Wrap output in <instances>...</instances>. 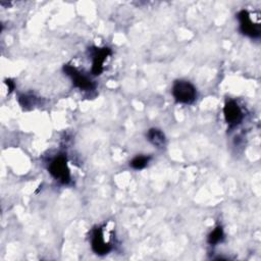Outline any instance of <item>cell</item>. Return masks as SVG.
<instances>
[{"instance_id": "1", "label": "cell", "mask_w": 261, "mask_h": 261, "mask_svg": "<svg viewBox=\"0 0 261 261\" xmlns=\"http://www.w3.org/2000/svg\"><path fill=\"white\" fill-rule=\"evenodd\" d=\"M172 96L177 103L191 104L197 98V91L188 81H175L172 86Z\"/></svg>"}, {"instance_id": "2", "label": "cell", "mask_w": 261, "mask_h": 261, "mask_svg": "<svg viewBox=\"0 0 261 261\" xmlns=\"http://www.w3.org/2000/svg\"><path fill=\"white\" fill-rule=\"evenodd\" d=\"M48 170L50 174L60 184L67 185L71 180L70 170L67 165V159L63 155H58L49 164Z\"/></svg>"}, {"instance_id": "3", "label": "cell", "mask_w": 261, "mask_h": 261, "mask_svg": "<svg viewBox=\"0 0 261 261\" xmlns=\"http://www.w3.org/2000/svg\"><path fill=\"white\" fill-rule=\"evenodd\" d=\"M63 71L71 79L72 84L82 91H92L95 89V84L87 75L77 70L70 64H64Z\"/></svg>"}, {"instance_id": "4", "label": "cell", "mask_w": 261, "mask_h": 261, "mask_svg": "<svg viewBox=\"0 0 261 261\" xmlns=\"http://www.w3.org/2000/svg\"><path fill=\"white\" fill-rule=\"evenodd\" d=\"M223 115L229 127L239 125L244 118L242 108L234 100H228L225 102L223 107Z\"/></svg>"}, {"instance_id": "5", "label": "cell", "mask_w": 261, "mask_h": 261, "mask_svg": "<svg viewBox=\"0 0 261 261\" xmlns=\"http://www.w3.org/2000/svg\"><path fill=\"white\" fill-rule=\"evenodd\" d=\"M89 53L92 58V73L94 75H99L103 71V64L105 59L111 54V50L108 47L89 48Z\"/></svg>"}, {"instance_id": "6", "label": "cell", "mask_w": 261, "mask_h": 261, "mask_svg": "<svg viewBox=\"0 0 261 261\" xmlns=\"http://www.w3.org/2000/svg\"><path fill=\"white\" fill-rule=\"evenodd\" d=\"M238 19L240 21V31L244 35L250 38H258L260 36V27L251 19L248 10H241L238 13Z\"/></svg>"}, {"instance_id": "7", "label": "cell", "mask_w": 261, "mask_h": 261, "mask_svg": "<svg viewBox=\"0 0 261 261\" xmlns=\"http://www.w3.org/2000/svg\"><path fill=\"white\" fill-rule=\"evenodd\" d=\"M91 247L92 250L98 255H105L110 252L111 245L105 241L102 227H96L92 231Z\"/></svg>"}, {"instance_id": "8", "label": "cell", "mask_w": 261, "mask_h": 261, "mask_svg": "<svg viewBox=\"0 0 261 261\" xmlns=\"http://www.w3.org/2000/svg\"><path fill=\"white\" fill-rule=\"evenodd\" d=\"M148 141L155 147H162L165 144V136L158 128H150L147 133Z\"/></svg>"}, {"instance_id": "9", "label": "cell", "mask_w": 261, "mask_h": 261, "mask_svg": "<svg viewBox=\"0 0 261 261\" xmlns=\"http://www.w3.org/2000/svg\"><path fill=\"white\" fill-rule=\"evenodd\" d=\"M224 239V232L221 225H217L209 234L207 238V242L209 245H217L220 242H222Z\"/></svg>"}, {"instance_id": "10", "label": "cell", "mask_w": 261, "mask_h": 261, "mask_svg": "<svg viewBox=\"0 0 261 261\" xmlns=\"http://www.w3.org/2000/svg\"><path fill=\"white\" fill-rule=\"evenodd\" d=\"M150 159H151L150 156H143V155H141V156H136V157L129 162V165H130L134 169L140 170V169L145 168V167L148 165Z\"/></svg>"}, {"instance_id": "11", "label": "cell", "mask_w": 261, "mask_h": 261, "mask_svg": "<svg viewBox=\"0 0 261 261\" xmlns=\"http://www.w3.org/2000/svg\"><path fill=\"white\" fill-rule=\"evenodd\" d=\"M19 104L23 108H32L36 104V98L30 95H21L19 96Z\"/></svg>"}, {"instance_id": "12", "label": "cell", "mask_w": 261, "mask_h": 261, "mask_svg": "<svg viewBox=\"0 0 261 261\" xmlns=\"http://www.w3.org/2000/svg\"><path fill=\"white\" fill-rule=\"evenodd\" d=\"M5 84H6V85H7V87H8L9 93H10V92H12V91L14 90V82H13L12 80H10V79L6 80V81H5Z\"/></svg>"}]
</instances>
